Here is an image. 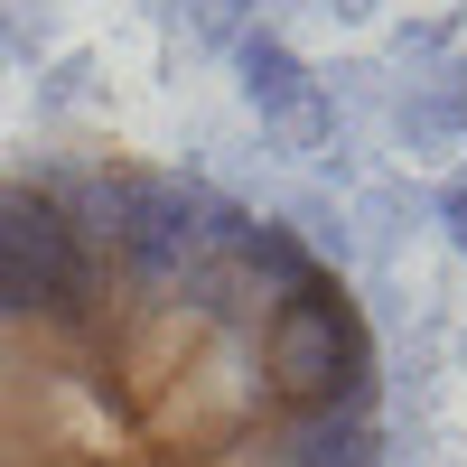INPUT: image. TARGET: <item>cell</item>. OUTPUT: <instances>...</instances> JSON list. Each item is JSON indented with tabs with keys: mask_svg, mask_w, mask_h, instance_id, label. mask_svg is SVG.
<instances>
[{
	"mask_svg": "<svg viewBox=\"0 0 467 467\" xmlns=\"http://www.w3.org/2000/svg\"><path fill=\"white\" fill-rule=\"evenodd\" d=\"M0 467H383L365 299L197 169L122 140L10 150Z\"/></svg>",
	"mask_w": 467,
	"mask_h": 467,
	"instance_id": "obj_1",
	"label": "cell"
},
{
	"mask_svg": "<svg viewBox=\"0 0 467 467\" xmlns=\"http://www.w3.org/2000/svg\"><path fill=\"white\" fill-rule=\"evenodd\" d=\"M234 75H244V103L262 112V140L271 150H290V160H318V150L337 140V103H327V85L308 75L281 37H234Z\"/></svg>",
	"mask_w": 467,
	"mask_h": 467,
	"instance_id": "obj_2",
	"label": "cell"
},
{
	"mask_svg": "<svg viewBox=\"0 0 467 467\" xmlns=\"http://www.w3.org/2000/svg\"><path fill=\"white\" fill-rule=\"evenodd\" d=\"M393 131L411 160H449L467 140V66H440V75H411V94L393 112Z\"/></svg>",
	"mask_w": 467,
	"mask_h": 467,
	"instance_id": "obj_3",
	"label": "cell"
},
{
	"mask_svg": "<svg viewBox=\"0 0 467 467\" xmlns=\"http://www.w3.org/2000/svg\"><path fill=\"white\" fill-rule=\"evenodd\" d=\"M440 224H449V244L467 262V169H449V187H440Z\"/></svg>",
	"mask_w": 467,
	"mask_h": 467,
	"instance_id": "obj_4",
	"label": "cell"
}]
</instances>
